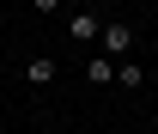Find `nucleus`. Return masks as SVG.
I'll list each match as a JSON object with an SVG mask.
<instances>
[{
    "instance_id": "f03ea898",
    "label": "nucleus",
    "mask_w": 158,
    "mask_h": 134,
    "mask_svg": "<svg viewBox=\"0 0 158 134\" xmlns=\"http://www.w3.org/2000/svg\"><path fill=\"white\" fill-rule=\"evenodd\" d=\"M98 31H103V12H98V6H79L73 19H67V37H98Z\"/></svg>"
},
{
    "instance_id": "423d86ee",
    "label": "nucleus",
    "mask_w": 158,
    "mask_h": 134,
    "mask_svg": "<svg viewBox=\"0 0 158 134\" xmlns=\"http://www.w3.org/2000/svg\"><path fill=\"white\" fill-rule=\"evenodd\" d=\"M37 12H61V0H37Z\"/></svg>"
},
{
    "instance_id": "39448f33",
    "label": "nucleus",
    "mask_w": 158,
    "mask_h": 134,
    "mask_svg": "<svg viewBox=\"0 0 158 134\" xmlns=\"http://www.w3.org/2000/svg\"><path fill=\"white\" fill-rule=\"evenodd\" d=\"M116 85H128V92H134V85H146V67H134V61H116Z\"/></svg>"
},
{
    "instance_id": "f257e3e1",
    "label": "nucleus",
    "mask_w": 158,
    "mask_h": 134,
    "mask_svg": "<svg viewBox=\"0 0 158 134\" xmlns=\"http://www.w3.org/2000/svg\"><path fill=\"white\" fill-rule=\"evenodd\" d=\"M98 43H103V55H110V61H128V43H134V31H128L122 19H103Z\"/></svg>"
},
{
    "instance_id": "20e7f679",
    "label": "nucleus",
    "mask_w": 158,
    "mask_h": 134,
    "mask_svg": "<svg viewBox=\"0 0 158 134\" xmlns=\"http://www.w3.org/2000/svg\"><path fill=\"white\" fill-rule=\"evenodd\" d=\"M85 79H91V85H110V79H116V61H110V55H98L91 67H85Z\"/></svg>"
},
{
    "instance_id": "7ed1b4c3",
    "label": "nucleus",
    "mask_w": 158,
    "mask_h": 134,
    "mask_svg": "<svg viewBox=\"0 0 158 134\" xmlns=\"http://www.w3.org/2000/svg\"><path fill=\"white\" fill-rule=\"evenodd\" d=\"M55 73H61V61H55V55H31V61H24V79H31V85H49Z\"/></svg>"
},
{
    "instance_id": "0eeeda50",
    "label": "nucleus",
    "mask_w": 158,
    "mask_h": 134,
    "mask_svg": "<svg viewBox=\"0 0 158 134\" xmlns=\"http://www.w3.org/2000/svg\"><path fill=\"white\" fill-rule=\"evenodd\" d=\"M103 6H116V0H98V12H103Z\"/></svg>"
}]
</instances>
